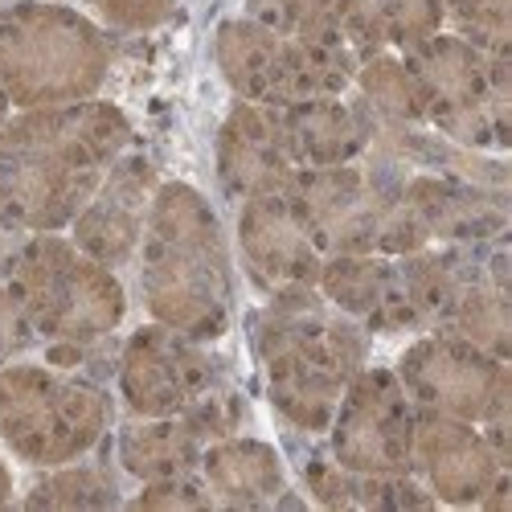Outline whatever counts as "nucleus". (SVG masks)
I'll list each match as a JSON object with an SVG mask.
<instances>
[{
  "label": "nucleus",
  "instance_id": "obj_30",
  "mask_svg": "<svg viewBox=\"0 0 512 512\" xmlns=\"http://www.w3.org/2000/svg\"><path fill=\"white\" fill-rule=\"evenodd\" d=\"M33 345H37V336L29 328V316H25L21 300L13 295L9 279H0V365L25 357Z\"/></svg>",
  "mask_w": 512,
  "mask_h": 512
},
{
  "label": "nucleus",
  "instance_id": "obj_13",
  "mask_svg": "<svg viewBox=\"0 0 512 512\" xmlns=\"http://www.w3.org/2000/svg\"><path fill=\"white\" fill-rule=\"evenodd\" d=\"M238 254L246 279L263 295L316 287L324 263V254L308 234L287 189L238 201Z\"/></svg>",
  "mask_w": 512,
  "mask_h": 512
},
{
  "label": "nucleus",
  "instance_id": "obj_21",
  "mask_svg": "<svg viewBox=\"0 0 512 512\" xmlns=\"http://www.w3.org/2000/svg\"><path fill=\"white\" fill-rule=\"evenodd\" d=\"M209 447V435L197 426V418L185 414H160V418H127L115 431V463L123 476L140 484L197 472L201 451Z\"/></svg>",
  "mask_w": 512,
  "mask_h": 512
},
{
  "label": "nucleus",
  "instance_id": "obj_26",
  "mask_svg": "<svg viewBox=\"0 0 512 512\" xmlns=\"http://www.w3.org/2000/svg\"><path fill=\"white\" fill-rule=\"evenodd\" d=\"M246 17L308 46L353 50L340 25V0H246Z\"/></svg>",
  "mask_w": 512,
  "mask_h": 512
},
{
  "label": "nucleus",
  "instance_id": "obj_1",
  "mask_svg": "<svg viewBox=\"0 0 512 512\" xmlns=\"http://www.w3.org/2000/svg\"><path fill=\"white\" fill-rule=\"evenodd\" d=\"M132 140V119L107 99L13 111L0 123V218L25 234L70 230Z\"/></svg>",
  "mask_w": 512,
  "mask_h": 512
},
{
  "label": "nucleus",
  "instance_id": "obj_25",
  "mask_svg": "<svg viewBox=\"0 0 512 512\" xmlns=\"http://www.w3.org/2000/svg\"><path fill=\"white\" fill-rule=\"evenodd\" d=\"M123 500L127 496L119 492V480L103 463H91V455L46 467L21 496L25 508H123Z\"/></svg>",
  "mask_w": 512,
  "mask_h": 512
},
{
  "label": "nucleus",
  "instance_id": "obj_6",
  "mask_svg": "<svg viewBox=\"0 0 512 512\" xmlns=\"http://www.w3.org/2000/svg\"><path fill=\"white\" fill-rule=\"evenodd\" d=\"M5 279L29 316L37 345L103 340L115 336L127 316V291L119 283V271L82 254L66 230L25 234Z\"/></svg>",
  "mask_w": 512,
  "mask_h": 512
},
{
  "label": "nucleus",
  "instance_id": "obj_29",
  "mask_svg": "<svg viewBox=\"0 0 512 512\" xmlns=\"http://www.w3.org/2000/svg\"><path fill=\"white\" fill-rule=\"evenodd\" d=\"M181 0H95V13L115 33H148L177 17Z\"/></svg>",
  "mask_w": 512,
  "mask_h": 512
},
{
  "label": "nucleus",
  "instance_id": "obj_15",
  "mask_svg": "<svg viewBox=\"0 0 512 512\" xmlns=\"http://www.w3.org/2000/svg\"><path fill=\"white\" fill-rule=\"evenodd\" d=\"M316 291L369 336L422 332L398 254H324Z\"/></svg>",
  "mask_w": 512,
  "mask_h": 512
},
{
  "label": "nucleus",
  "instance_id": "obj_20",
  "mask_svg": "<svg viewBox=\"0 0 512 512\" xmlns=\"http://www.w3.org/2000/svg\"><path fill=\"white\" fill-rule=\"evenodd\" d=\"M197 476L213 492L218 508H275V500L291 488L283 455L250 435H230L201 451Z\"/></svg>",
  "mask_w": 512,
  "mask_h": 512
},
{
  "label": "nucleus",
  "instance_id": "obj_2",
  "mask_svg": "<svg viewBox=\"0 0 512 512\" xmlns=\"http://www.w3.org/2000/svg\"><path fill=\"white\" fill-rule=\"evenodd\" d=\"M140 300L152 320L193 340H222L234 324V259L209 197L185 181H160L136 250Z\"/></svg>",
  "mask_w": 512,
  "mask_h": 512
},
{
  "label": "nucleus",
  "instance_id": "obj_34",
  "mask_svg": "<svg viewBox=\"0 0 512 512\" xmlns=\"http://www.w3.org/2000/svg\"><path fill=\"white\" fill-rule=\"evenodd\" d=\"M0 9H5V5H0Z\"/></svg>",
  "mask_w": 512,
  "mask_h": 512
},
{
  "label": "nucleus",
  "instance_id": "obj_17",
  "mask_svg": "<svg viewBox=\"0 0 512 512\" xmlns=\"http://www.w3.org/2000/svg\"><path fill=\"white\" fill-rule=\"evenodd\" d=\"M213 164L226 197L250 201L263 193H283L295 177V164L283 148L279 107H259L234 99L213 144Z\"/></svg>",
  "mask_w": 512,
  "mask_h": 512
},
{
  "label": "nucleus",
  "instance_id": "obj_33",
  "mask_svg": "<svg viewBox=\"0 0 512 512\" xmlns=\"http://www.w3.org/2000/svg\"><path fill=\"white\" fill-rule=\"evenodd\" d=\"M13 115V107H9V99H5V91H0V123H5Z\"/></svg>",
  "mask_w": 512,
  "mask_h": 512
},
{
  "label": "nucleus",
  "instance_id": "obj_7",
  "mask_svg": "<svg viewBox=\"0 0 512 512\" xmlns=\"http://www.w3.org/2000/svg\"><path fill=\"white\" fill-rule=\"evenodd\" d=\"M402 62L431 132L496 156L512 144V54H484L459 33L439 29L402 50Z\"/></svg>",
  "mask_w": 512,
  "mask_h": 512
},
{
  "label": "nucleus",
  "instance_id": "obj_24",
  "mask_svg": "<svg viewBox=\"0 0 512 512\" xmlns=\"http://www.w3.org/2000/svg\"><path fill=\"white\" fill-rule=\"evenodd\" d=\"M361 107L377 119V127H422V95L402 62V54H369L357 62L353 87H349Z\"/></svg>",
  "mask_w": 512,
  "mask_h": 512
},
{
  "label": "nucleus",
  "instance_id": "obj_10",
  "mask_svg": "<svg viewBox=\"0 0 512 512\" xmlns=\"http://www.w3.org/2000/svg\"><path fill=\"white\" fill-rule=\"evenodd\" d=\"M394 373L418 410L451 414L480 426L484 418L512 406V361H500L443 328L414 332Z\"/></svg>",
  "mask_w": 512,
  "mask_h": 512
},
{
  "label": "nucleus",
  "instance_id": "obj_8",
  "mask_svg": "<svg viewBox=\"0 0 512 512\" xmlns=\"http://www.w3.org/2000/svg\"><path fill=\"white\" fill-rule=\"evenodd\" d=\"M213 62L234 99L259 107H291L304 99L345 95L361 58L353 50L308 46V41L275 33L242 13L222 21L213 33Z\"/></svg>",
  "mask_w": 512,
  "mask_h": 512
},
{
  "label": "nucleus",
  "instance_id": "obj_28",
  "mask_svg": "<svg viewBox=\"0 0 512 512\" xmlns=\"http://www.w3.org/2000/svg\"><path fill=\"white\" fill-rule=\"evenodd\" d=\"M123 508H177V512H189V508H218V500H213V492L205 488V480L197 472H185V476H164V480L140 484V492L127 496Z\"/></svg>",
  "mask_w": 512,
  "mask_h": 512
},
{
  "label": "nucleus",
  "instance_id": "obj_31",
  "mask_svg": "<svg viewBox=\"0 0 512 512\" xmlns=\"http://www.w3.org/2000/svg\"><path fill=\"white\" fill-rule=\"evenodd\" d=\"M21 242H25V230H17L9 218H0V279H5V271H9V263L17 259V250H21Z\"/></svg>",
  "mask_w": 512,
  "mask_h": 512
},
{
  "label": "nucleus",
  "instance_id": "obj_4",
  "mask_svg": "<svg viewBox=\"0 0 512 512\" xmlns=\"http://www.w3.org/2000/svg\"><path fill=\"white\" fill-rule=\"evenodd\" d=\"M111 58L107 29L70 5L21 0L0 9V91L13 111L99 99Z\"/></svg>",
  "mask_w": 512,
  "mask_h": 512
},
{
  "label": "nucleus",
  "instance_id": "obj_22",
  "mask_svg": "<svg viewBox=\"0 0 512 512\" xmlns=\"http://www.w3.org/2000/svg\"><path fill=\"white\" fill-rule=\"evenodd\" d=\"M300 480L308 488L312 504L324 508H435L439 500L426 492V484L414 472L402 476H369L340 467L328 451H308L300 459Z\"/></svg>",
  "mask_w": 512,
  "mask_h": 512
},
{
  "label": "nucleus",
  "instance_id": "obj_23",
  "mask_svg": "<svg viewBox=\"0 0 512 512\" xmlns=\"http://www.w3.org/2000/svg\"><path fill=\"white\" fill-rule=\"evenodd\" d=\"M340 25L357 58L402 54L443 25V0H340Z\"/></svg>",
  "mask_w": 512,
  "mask_h": 512
},
{
  "label": "nucleus",
  "instance_id": "obj_32",
  "mask_svg": "<svg viewBox=\"0 0 512 512\" xmlns=\"http://www.w3.org/2000/svg\"><path fill=\"white\" fill-rule=\"evenodd\" d=\"M0 504H13V472L5 459H0Z\"/></svg>",
  "mask_w": 512,
  "mask_h": 512
},
{
  "label": "nucleus",
  "instance_id": "obj_11",
  "mask_svg": "<svg viewBox=\"0 0 512 512\" xmlns=\"http://www.w3.org/2000/svg\"><path fill=\"white\" fill-rule=\"evenodd\" d=\"M414 410L418 406L402 390L394 369L365 365L336 402L324 431V451L349 472L402 476L410 472Z\"/></svg>",
  "mask_w": 512,
  "mask_h": 512
},
{
  "label": "nucleus",
  "instance_id": "obj_18",
  "mask_svg": "<svg viewBox=\"0 0 512 512\" xmlns=\"http://www.w3.org/2000/svg\"><path fill=\"white\" fill-rule=\"evenodd\" d=\"M279 132L295 168H332L353 164L369 152L377 136V119L361 107L353 91H345L279 107Z\"/></svg>",
  "mask_w": 512,
  "mask_h": 512
},
{
  "label": "nucleus",
  "instance_id": "obj_14",
  "mask_svg": "<svg viewBox=\"0 0 512 512\" xmlns=\"http://www.w3.org/2000/svg\"><path fill=\"white\" fill-rule=\"evenodd\" d=\"M410 472L426 484L439 504L480 508L492 480L504 472L476 422H463L435 410H414Z\"/></svg>",
  "mask_w": 512,
  "mask_h": 512
},
{
  "label": "nucleus",
  "instance_id": "obj_12",
  "mask_svg": "<svg viewBox=\"0 0 512 512\" xmlns=\"http://www.w3.org/2000/svg\"><path fill=\"white\" fill-rule=\"evenodd\" d=\"M156 189H160V168L152 164V156L127 148L107 168V177L99 181L91 201L78 209V218L70 222L66 230L70 242L82 254H91L95 263L123 271L140 250Z\"/></svg>",
  "mask_w": 512,
  "mask_h": 512
},
{
  "label": "nucleus",
  "instance_id": "obj_27",
  "mask_svg": "<svg viewBox=\"0 0 512 512\" xmlns=\"http://www.w3.org/2000/svg\"><path fill=\"white\" fill-rule=\"evenodd\" d=\"M443 25L484 54H512V0H443Z\"/></svg>",
  "mask_w": 512,
  "mask_h": 512
},
{
  "label": "nucleus",
  "instance_id": "obj_16",
  "mask_svg": "<svg viewBox=\"0 0 512 512\" xmlns=\"http://www.w3.org/2000/svg\"><path fill=\"white\" fill-rule=\"evenodd\" d=\"M402 205L410 209V218L431 246H472L508 234V189L406 168Z\"/></svg>",
  "mask_w": 512,
  "mask_h": 512
},
{
  "label": "nucleus",
  "instance_id": "obj_19",
  "mask_svg": "<svg viewBox=\"0 0 512 512\" xmlns=\"http://www.w3.org/2000/svg\"><path fill=\"white\" fill-rule=\"evenodd\" d=\"M443 332H455L472 340L484 353L512 361V300H508V246L504 238L488 242L472 275L455 291L451 312L439 324Z\"/></svg>",
  "mask_w": 512,
  "mask_h": 512
},
{
  "label": "nucleus",
  "instance_id": "obj_3",
  "mask_svg": "<svg viewBox=\"0 0 512 512\" xmlns=\"http://www.w3.org/2000/svg\"><path fill=\"white\" fill-rule=\"evenodd\" d=\"M267 398L295 435H324L340 394L369 365L373 336L316 287L267 295L250 324Z\"/></svg>",
  "mask_w": 512,
  "mask_h": 512
},
{
  "label": "nucleus",
  "instance_id": "obj_5",
  "mask_svg": "<svg viewBox=\"0 0 512 512\" xmlns=\"http://www.w3.org/2000/svg\"><path fill=\"white\" fill-rule=\"evenodd\" d=\"M111 426L115 398L103 381L25 357L0 365V443L13 459L37 472L87 459L103 447Z\"/></svg>",
  "mask_w": 512,
  "mask_h": 512
},
{
  "label": "nucleus",
  "instance_id": "obj_9",
  "mask_svg": "<svg viewBox=\"0 0 512 512\" xmlns=\"http://www.w3.org/2000/svg\"><path fill=\"white\" fill-rule=\"evenodd\" d=\"M115 390L127 414H185L205 394L230 381V365L205 340H193L160 320L140 324L115 353Z\"/></svg>",
  "mask_w": 512,
  "mask_h": 512
}]
</instances>
